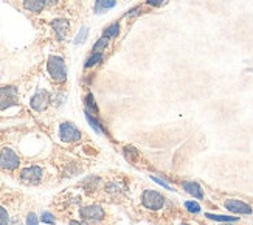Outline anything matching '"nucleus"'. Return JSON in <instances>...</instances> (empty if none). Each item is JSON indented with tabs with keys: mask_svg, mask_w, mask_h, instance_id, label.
Here are the masks:
<instances>
[{
	"mask_svg": "<svg viewBox=\"0 0 253 225\" xmlns=\"http://www.w3.org/2000/svg\"><path fill=\"white\" fill-rule=\"evenodd\" d=\"M43 2V5H48V6H51V5H56L59 0H42Z\"/></svg>",
	"mask_w": 253,
	"mask_h": 225,
	"instance_id": "nucleus-29",
	"label": "nucleus"
},
{
	"mask_svg": "<svg viewBox=\"0 0 253 225\" xmlns=\"http://www.w3.org/2000/svg\"><path fill=\"white\" fill-rule=\"evenodd\" d=\"M224 207L230 211L235 213V215H252V207L246 202L239 200V199H227L224 202Z\"/></svg>",
	"mask_w": 253,
	"mask_h": 225,
	"instance_id": "nucleus-7",
	"label": "nucleus"
},
{
	"mask_svg": "<svg viewBox=\"0 0 253 225\" xmlns=\"http://www.w3.org/2000/svg\"><path fill=\"white\" fill-rule=\"evenodd\" d=\"M140 11H141V6H135V8H132L130 11H127V13H126V16H137V13H140Z\"/></svg>",
	"mask_w": 253,
	"mask_h": 225,
	"instance_id": "nucleus-27",
	"label": "nucleus"
},
{
	"mask_svg": "<svg viewBox=\"0 0 253 225\" xmlns=\"http://www.w3.org/2000/svg\"><path fill=\"white\" fill-rule=\"evenodd\" d=\"M85 110H89V112H92V114H98V106H96V103H95V98H93V95L92 93H87V96H85Z\"/></svg>",
	"mask_w": 253,
	"mask_h": 225,
	"instance_id": "nucleus-18",
	"label": "nucleus"
},
{
	"mask_svg": "<svg viewBox=\"0 0 253 225\" xmlns=\"http://www.w3.org/2000/svg\"><path fill=\"white\" fill-rule=\"evenodd\" d=\"M8 222H9L8 211L0 205V225H8Z\"/></svg>",
	"mask_w": 253,
	"mask_h": 225,
	"instance_id": "nucleus-24",
	"label": "nucleus"
},
{
	"mask_svg": "<svg viewBox=\"0 0 253 225\" xmlns=\"http://www.w3.org/2000/svg\"><path fill=\"white\" fill-rule=\"evenodd\" d=\"M87 36H89V28L84 27V28L80 30L78 36H76V39H75V44H81V42H84V41L87 39Z\"/></svg>",
	"mask_w": 253,
	"mask_h": 225,
	"instance_id": "nucleus-22",
	"label": "nucleus"
},
{
	"mask_svg": "<svg viewBox=\"0 0 253 225\" xmlns=\"http://www.w3.org/2000/svg\"><path fill=\"white\" fill-rule=\"evenodd\" d=\"M41 221H42L43 224H47V225H53V224H54V216L51 215V213L45 211V213H42Z\"/></svg>",
	"mask_w": 253,
	"mask_h": 225,
	"instance_id": "nucleus-23",
	"label": "nucleus"
},
{
	"mask_svg": "<svg viewBox=\"0 0 253 225\" xmlns=\"http://www.w3.org/2000/svg\"><path fill=\"white\" fill-rule=\"evenodd\" d=\"M20 165L19 155L9 148H5L0 151V168H3L6 171H14Z\"/></svg>",
	"mask_w": 253,
	"mask_h": 225,
	"instance_id": "nucleus-4",
	"label": "nucleus"
},
{
	"mask_svg": "<svg viewBox=\"0 0 253 225\" xmlns=\"http://www.w3.org/2000/svg\"><path fill=\"white\" fill-rule=\"evenodd\" d=\"M51 27H53L54 33H56L59 41H64L65 36H67L69 30H70V24H69L67 19H54L51 22Z\"/></svg>",
	"mask_w": 253,
	"mask_h": 225,
	"instance_id": "nucleus-10",
	"label": "nucleus"
},
{
	"mask_svg": "<svg viewBox=\"0 0 253 225\" xmlns=\"http://www.w3.org/2000/svg\"><path fill=\"white\" fill-rule=\"evenodd\" d=\"M207 218L211 219V221H216V222H224V224H228V222H236L238 218L236 216H224V215H213V213H207Z\"/></svg>",
	"mask_w": 253,
	"mask_h": 225,
	"instance_id": "nucleus-15",
	"label": "nucleus"
},
{
	"mask_svg": "<svg viewBox=\"0 0 253 225\" xmlns=\"http://www.w3.org/2000/svg\"><path fill=\"white\" fill-rule=\"evenodd\" d=\"M103 61V53H92L89 58H87L84 67L85 69H90V67H95L96 64H100Z\"/></svg>",
	"mask_w": 253,
	"mask_h": 225,
	"instance_id": "nucleus-16",
	"label": "nucleus"
},
{
	"mask_svg": "<svg viewBox=\"0 0 253 225\" xmlns=\"http://www.w3.org/2000/svg\"><path fill=\"white\" fill-rule=\"evenodd\" d=\"M42 176H43L42 168L39 166H28L20 171V179L27 183H38L42 179Z\"/></svg>",
	"mask_w": 253,
	"mask_h": 225,
	"instance_id": "nucleus-9",
	"label": "nucleus"
},
{
	"mask_svg": "<svg viewBox=\"0 0 253 225\" xmlns=\"http://www.w3.org/2000/svg\"><path fill=\"white\" fill-rule=\"evenodd\" d=\"M85 117H87V121L90 123L92 125V128L98 132V134H104L106 131H104V128H103V125L100 121L96 120V117H95V114H92V112H89V110H85Z\"/></svg>",
	"mask_w": 253,
	"mask_h": 225,
	"instance_id": "nucleus-14",
	"label": "nucleus"
},
{
	"mask_svg": "<svg viewBox=\"0 0 253 225\" xmlns=\"http://www.w3.org/2000/svg\"><path fill=\"white\" fill-rule=\"evenodd\" d=\"M104 210L100 205H87L80 210V216L85 222H100L104 219Z\"/></svg>",
	"mask_w": 253,
	"mask_h": 225,
	"instance_id": "nucleus-6",
	"label": "nucleus"
},
{
	"mask_svg": "<svg viewBox=\"0 0 253 225\" xmlns=\"http://www.w3.org/2000/svg\"><path fill=\"white\" fill-rule=\"evenodd\" d=\"M27 225H39V221H38V216L35 213H30L27 216Z\"/></svg>",
	"mask_w": 253,
	"mask_h": 225,
	"instance_id": "nucleus-25",
	"label": "nucleus"
},
{
	"mask_svg": "<svg viewBox=\"0 0 253 225\" xmlns=\"http://www.w3.org/2000/svg\"><path fill=\"white\" fill-rule=\"evenodd\" d=\"M180 225H188V224H180Z\"/></svg>",
	"mask_w": 253,
	"mask_h": 225,
	"instance_id": "nucleus-32",
	"label": "nucleus"
},
{
	"mask_svg": "<svg viewBox=\"0 0 253 225\" xmlns=\"http://www.w3.org/2000/svg\"><path fill=\"white\" fill-rule=\"evenodd\" d=\"M141 204L145 208L152 210V211H157L163 207L165 204V197L157 193V191H152V189H146L145 193L141 194Z\"/></svg>",
	"mask_w": 253,
	"mask_h": 225,
	"instance_id": "nucleus-3",
	"label": "nucleus"
},
{
	"mask_svg": "<svg viewBox=\"0 0 253 225\" xmlns=\"http://www.w3.org/2000/svg\"><path fill=\"white\" fill-rule=\"evenodd\" d=\"M185 208L188 210L190 213H193V215H197V213H201V205L197 204V202H194V200H186L185 202Z\"/></svg>",
	"mask_w": 253,
	"mask_h": 225,
	"instance_id": "nucleus-20",
	"label": "nucleus"
},
{
	"mask_svg": "<svg viewBox=\"0 0 253 225\" xmlns=\"http://www.w3.org/2000/svg\"><path fill=\"white\" fill-rule=\"evenodd\" d=\"M107 45H109V38H106V36L100 38V39H98V42L93 45L92 53H103L107 48Z\"/></svg>",
	"mask_w": 253,
	"mask_h": 225,
	"instance_id": "nucleus-19",
	"label": "nucleus"
},
{
	"mask_svg": "<svg viewBox=\"0 0 253 225\" xmlns=\"http://www.w3.org/2000/svg\"><path fill=\"white\" fill-rule=\"evenodd\" d=\"M24 6L31 13H41L45 5H43L42 0H24Z\"/></svg>",
	"mask_w": 253,
	"mask_h": 225,
	"instance_id": "nucleus-13",
	"label": "nucleus"
},
{
	"mask_svg": "<svg viewBox=\"0 0 253 225\" xmlns=\"http://www.w3.org/2000/svg\"><path fill=\"white\" fill-rule=\"evenodd\" d=\"M182 186H183V189L186 191V193L191 194L193 197H196V199H204V191H202V188H201L199 183H196V182H183Z\"/></svg>",
	"mask_w": 253,
	"mask_h": 225,
	"instance_id": "nucleus-11",
	"label": "nucleus"
},
{
	"mask_svg": "<svg viewBox=\"0 0 253 225\" xmlns=\"http://www.w3.org/2000/svg\"><path fill=\"white\" fill-rule=\"evenodd\" d=\"M50 93L47 92V90H38V92L33 95L31 101H30V106L35 109L36 112H42L45 110L47 106L50 104Z\"/></svg>",
	"mask_w": 253,
	"mask_h": 225,
	"instance_id": "nucleus-8",
	"label": "nucleus"
},
{
	"mask_svg": "<svg viewBox=\"0 0 253 225\" xmlns=\"http://www.w3.org/2000/svg\"><path fill=\"white\" fill-rule=\"evenodd\" d=\"M118 35H120V24H118V22H115V24H112V25H109V27L104 30V33H103V36H106V38H109V39L117 38Z\"/></svg>",
	"mask_w": 253,
	"mask_h": 225,
	"instance_id": "nucleus-17",
	"label": "nucleus"
},
{
	"mask_svg": "<svg viewBox=\"0 0 253 225\" xmlns=\"http://www.w3.org/2000/svg\"><path fill=\"white\" fill-rule=\"evenodd\" d=\"M47 70L51 80L58 84H62L67 80V69H65V62L59 56H50L47 61Z\"/></svg>",
	"mask_w": 253,
	"mask_h": 225,
	"instance_id": "nucleus-1",
	"label": "nucleus"
},
{
	"mask_svg": "<svg viewBox=\"0 0 253 225\" xmlns=\"http://www.w3.org/2000/svg\"><path fill=\"white\" fill-rule=\"evenodd\" d=\"M151 179L154 180V182H157L159 185H162L163 188H167V189H172V188H171V185L165 182V180H162V179H159V177H156V176H151Z\"/></svg>",
	"mask_w": 253,
	"mask_h": 225,
	"instance_id": "nucleus-26",
	"label": "nucleus"
},
{
	"mask_svg": "<svg viewBox=\"0 0 253 225\" xmlns=\"http://www.w3.org/2000/svg\"><path fill=\"white\" fill-rule=\"evenodd\" d=\"M19 104V93L14 86H6L0 89V110Z\"/></svg>",
	"mask_w": 253,
	"mask_h": 225,
	"instance_id": "nucleus-2",
	"label": "nucleus"
},
{
	"mask_svg": "<svg viewBox=\"0 0 253 225\" xmlns=\"http://www.w3.org/2000/svg\"><path fill=\"white\" fill-rule=\"evenodd\" d=\"M125 155H126V159L127 160H137V157H138V152L135 148H132V146H127V148H125Z\"/></svg>",
	"mask_w": 253,
	"mask_h": 225,
	"instance_id": "nucleus-21",
	"label": "nucleus"
},
{
	"mask_svg": "<svg viewBox=\"0 0 253 225\" xmlns=\"http://www.w3.org/2000/svg\"><path fill=\"white\" fill-rule=\"evenodd\" d=\"M115 5H117V0H95L93 11H95V14H103L106 11L112 9Z\"/></svg>",
	"mask_w": 253,
	"mask_h": 225,
	"instance_id": "nucleus-12",
	"label": "nucleus"
},
{
	"mask_svg": "<svg viewBox=\"0 0 253 225\" xmlns=\"http://www.w3.org/2000/svg\"><path fill=\"white\" fill-rule=\"evenodd\" d=\"M69 225H89V224H87V222H78V221H72Z\"/></svg>",
	"mask_w": 253,
	"mask_h": 225,
	"instance_id": "nucleus-30",
	"label": "nucleus"
},
{
	"mask_svg": "<svg viewBox=\"0 0 253 225\" xmlns=\"http://www.w3.org/2000/svg\"><path fill=\"white\" fill-rule=\"evenodd\" d=\"M225 225H232V222H228V224H225Z\"/></svg>",
	"mask_w": 253,
	"mask_h": 225,
	"instance_id": "nucleus-31",
	"label": "nucleus"
},
{
	"mask_svg": "<svg viewBox=\"0 0 253 225\" xmlns=\"http://www.w3.org/2000/svg\"><path fill=\"white\" fill-rule=\"evenodd\" d=\"M163 2H165V0H146V3L149 6H160Z\"/></svg>",
	"mask_w": 253,
	"mask_h": 225,
	"instance_id": "nucleus-28",
	"label": "nucleus"
},
{
	"mask_svg": "<svg viewBox=\"0 0 253 225\" xmlns=\"http://www.w3.org/2000/svg\"><path fill=\"white\" fill-rule=\"evenodd\" d=\"M59 138L65 143H75L81 140V132L73 123H62L59 126Z\"/></svg>",
	"mask_w": 253,
	"mask_h": 225,
	"instance_id": "nucleus-5",
	"label": "nucleus"
}]
</instances>
